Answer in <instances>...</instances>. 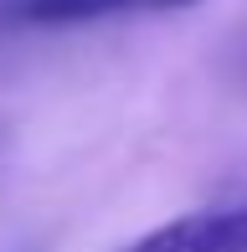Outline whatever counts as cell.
I'll use <instances>...</instances> for the list:
<instances>
[{
	"mask_svg": "<svg viewBox=\"0 0 247 252\" xmlns=\"http://www.w3.org/2000/svg\"><path fill=\"white\" fill-rule=\"evenodd\" d=\"M129 252H247V201L175 216V221L154 226L144 242H134Z\"/></svg>",
	"mask_w": 247,
	"mask_h": 252,
	"instance_id": "6da1fadb",
	"label": "cell"
},
{
	"mask_svg": "<svg viewBox=\"0 0 247 252\" xmlns=\"http://www.w3.org/2000/svg\"><path fill=\"white\" fill-rule=\"evenodd\" d=\"M150 5V0H21V16L41 21V26H72V21H98V16H119V10Z\"/></svg>",
	"mask_w": 247,
	"mask_h": 252,
	"instance_id": "7a4b0ae2",
	"label": "cell"
},
{
	"mask_svg": "<svg viewBox=\"0 0 247 252\" xmlns=\"http://www.w3.org/2000/svg\"><path fill=\"white\" fill-rule=\"evenodd\" d=\"M150 5H160V10H181V5H201V0H150Z\"/></svg>",
	"mask_w": 247,
	"mask_h": 252,
	"instance_id": "3957f363",
	"label": "cell"
}]
</instances>
